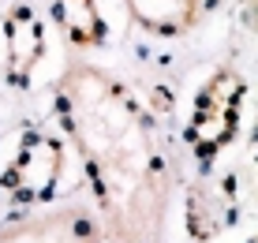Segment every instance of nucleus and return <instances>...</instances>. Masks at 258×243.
Returning <instances> with one entry per match:
<instances>
[{
	"mask_svg": "<svg viewBox=\"0 0 258 243\" xmlns=\"http://www.w3.org/2000/svg\"><path fill=\"white\" fill-rule=\"evenodd\" d=\"M52 19L75 49H97L109 38L97 0H52Z\"/></svg>",
	"mask_w": 258,
	"mask_h": 243,
	"instance_id": "obj_6",
	"label": "nucleus"
},
{
	"mask_svg": "<svg viewBox=\"0 0 258 243\" xmlns=\"http://www.w3.org/2000/svg\"><path fill=\"white\" fill-rule=\"evenodd\" d=\"M4 41H8V75L12 83H26L30 79L34 64L45 52V34H41L38 19H34L30 8H15L4 23Z\"/></svg>",
	"mask_w": 258,
	"mask_h": 243,
	"instance_id": "obj_4",
	"label": "nucleus"
},
{
	"mask_svg": "<svg viewBox=\"0 0 258 243\" xmlns=\"http://www.w3.org/2000/svg\"><path fill=\"white\" fill-rule=\"evenodd\" d=\"M123 4H127V15L135 19V26L161 34V38L187 34L202 12V0H123Z\"/></svg>",
	"mask_w": 258,
	"mask_h": 243,
	"instance_id": "obj_5",
	"label": "nucleus"
},
{
	"mask_svg": "<svg viewBox=\"0 0 258 243\" xmlns=\"http://www.w3.org/2000/svg\"><path fill=\"white\" fill-rule=\"evenodd\" d=\"M56 109L90 172L109 243H157L168 210V165L131 90L75 60L56 83Z\"/></svg>",
	"mask_w": 258,
	"mask_h": 243,
	"instance_id": "obj_1",
	"label": "nucleus"
},
{
	"mask_svg": "<svg viewBox=\"0 0 258 243\" xmlns=\"http://www.w3.org/2000/svg\"><path fill=\"white\" fill-rule=\"evenodd\" d=\"M97 239H101V224L83 206L49 210L0 228V243H97Z\"/></svg>",
	"mask_w": 258,
	"mask_h": 243,
	"instance_id": "obj_3",
	"label": "nucleus"
},
{
	"mask_svg": "<svg viewBox=\"0 0 258 243\" xmlns=\"http://www.w3.org/2000/svg\"><path fill=\"white\" fill-rule=\"evenodd\" d=\"M239 101H243V83L236 71L221 68L206 86L199 90V101L191 112V146L202 161L221 154L236 139L239 128Z\"/></svg>",
	"mask_w": 258,
	"mask_h": 243,
	"instance_id": "obj_2",
	"label": "nucleus"
}]
</instances>
